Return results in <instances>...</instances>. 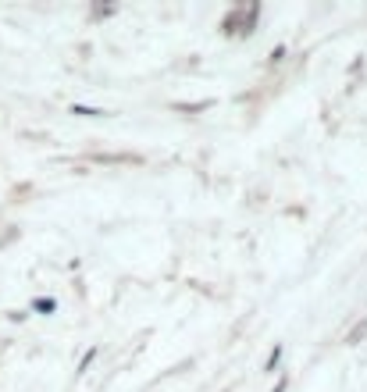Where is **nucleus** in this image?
<instances>
[{
	"mask_svg": "<svg viewBox=\"0 0 367 392\" xmlns=\"http://www.w3.org/2000/svg\"><path fill=\"white\" fill-rule=\"evenodd\" d=\"M54 307H57L54 299H36V311H40V314H54Z\"/></svg>",
	"mask_w": 367,
	"mask_h": 392,
	"instance_id": "2",
	"label": "nucleus"
},
{
	"mask_svg": "<svg viewBox=\"0 0 367 392\" xmlns=\"http://www.w3.org/2000/svg\"><path fill=\"white\" fill-rule=\"evenodd\" d=\"M279 360H282V346H274V350H271V356H267V364H264V368H267V371H274V368H279Z\"/></svg>",
	"mask_w": 367,
	"mask_h": 392,
	"instance_id": "1",
	"label": "nucleus"
},
{
	"mask_svg": "<svg viewBox=\"0 0 367 392\" xmlns=\"http://www.w3.org/2000/svg\"><path fill=\"white\" fill-rule=\"evenodd\" d=\"M72 111H75V114H100V111H97V107H82V104H75V107H72Z\"/></svg>",
	"mask_w": 367,
	"mask_h": 392,
	"instance_id": "5",
	"label": "nucleus"
},
{
	"mask_svg": "<svg viewBox=\"0 0 367 392\" xmlns=\"http://www.w3.org/2000/svg\"><path fill=\"white\" fill-rule=\"evenodd\" d=\"M286 389H289V382H286V378H282L279 385H274V392H286Z\"/></svg>",
	"mask_w": 367,
	"mask_h": 392,
	"instance_id": "6",
	"label": "nucleus"
},
{
	"mask_svg": "<svg viewBox=\"0 0 367 392\" xmlns=\"http://www.w3.org/2000/svg\"><path fill=\"white\" fill-rule=\"evenodd\" d=\"M93 356H97V350H89V353H86V356H82V364H79V375H82V371H86V368H89V364H93Z\"/></svg>",
	"mask_w": 367,
	"mask_h": 392,
	"instance_id": "4",
	"label": "nucleus"
},
{
	"mask_svg": "<svg viewBox=\"0 0 367 392\" xmlns=\"http://www.w3.org/2000/svg\"><path fill=\"white\" fill-rule=\"evenodd\" d=\"M364 336H367V321H360V328H353V331H350V339H346V343H357V339H364Z\"/></svg>",
	"mask_w": 367,
	"mask_h": 392,
	"instance_id": "3",
	"label": "nucleus"
}]
</instances>
